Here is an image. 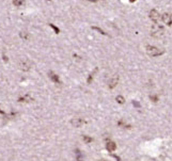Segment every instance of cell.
Segmentation results:
<instances>
[{"label": "cell", "instance_id": "obj_22", "mask_svg": "<svg viewBox=\"0 0 172 161\" xmlns=\"http://www.w3.org/2000/svg\"><path fill=\"white\" fill-rule=\"evenodd\" d=\"M47 1H49V0H47Z\"/></svg>", "mask_w": 172, "mask_h": 161}, {"label": "cell", "instance_id": "obj_8", "mask_svg": "<svg viewBox=\"0 0 172 161\" xmlns=\"http://www.w3.org/2000/svg\"><path fill=\"white\" fill-rule=\"evenodd\" d=\"M106 147H107V149H108L109 152H113V150H115V148H117V145H115V142H111V141H109V142L107 143Z\"/></svg>", "mask_w": 172, "mask_h": 161}, {"label": "cell", "instance_id": "obj_5", "mask_svg": "<svg viewBox=\"0 0 172 161\" xmlns=\"http://www.w3.org/2000/svg\"><path fill=\"white\" fill-rule=\"evenodd\" d=\"M84 121L82 120V118H74L73 120H72V125L75 127H80L84 125Z\"/></svg>", "mask_w": 172, "mask_h": 161}, {"label": "cell", "instance_id": "obj_14", "mask_svg": "<svg viewBox=\"0 0 172 161\" xmlns=\"http://www.w3.org/2000/svg\"><path fill=\"white\" fill-rule=\"evenodd\" d=\"M96 72H97V68H95V70H93V73H91V74H90V76H89V78H88V82L89 83L91 82V80L93 79V76L96 74Z\"/></svg>", "mask_w": 172, "mask_h": 161}, {"label": "cell", "instance_id": "obj_11", "mask_svg": "<svg viewBox=\"0 0 172 161\" xmlns=\"http://www.w3.org/2000/svg\"><path fill=\"white\" fill-rule=\"evenodd\" d=\"M25 3V0H13V5L15 7H20Z\"/></svg>", "mask_w": 172, "mask_h": 161}, {"label": "cell", "instance_id": "obj_17", "mask_svg": "<svg viewBox=\"0 0 172 161\" xmlns=\"http://www.w3.org/2000/svg\"><path fill=\"white\" fill-rule=\"evenodd\" d=\"M20 37L27 39V37H28V33H27V32H20Z\"/></svg>", "mask_w": 172, "mask_h": 161}, {"label": "cell", "instance_id": "obj_7", "mask_svg": "<svg viewBox=\"0 0 172 161\" xmlns=\"http://www.w3.org/2000/svg\"><path fill=\"white\" fill-rule=\"evenodd\" d=\"M49 78L53 80L55 83H60L61 81H60V78H59V76L58 75H56L55 73H53V72H49Z\"/></svg>", "mask_w": 172, "mask_h": 161}, {"label": "cell", "instance_id": "obj_4", "mask_svg": "<svg viewBox=\"0 0 172 161\" xmlns=\"http://www.w3.org/2000/svg\"><path fill=\"white\" fill-rule=\"evenodd\" d=\"M163 32V29L161 28L160 26H155L153 29H152V33L151 34L153 35V36H157L158 37L159 35H161Z\"/></svg>", "mask_w": 172, "mask_h": 161}, {"label": "cell", "instance_id": "obj_12", "mask_svg": "<svg viewBox=\"0 0 172 161\" xmlns=\"http://www.w3.org/2000/svg\"><path fill=\"white\" fill-rule=\"evenodd\" d=\"M92 29H93V30H96L97 32H100V33H101V34H103V35H106V34H107V33H106V32H105V31H104V30H101V28H98V27H96V26L92 27Z\"/></svg>", "mask_w": 172, "mask_h": 161}, {"label": "cell", "instance_id": "obj_1", "mask_svg": "<svg viewBox=\"0 0 172 161\" xmlns=\"http://www.w3.org/2000/svg\"><path fill=\"white\" fill-rule=\"evenodd\" d=\"M146 52L150 57H158L160 55H163V51H160L158 48L155 47V46H151V45H148L146 47Z\"/></svg>", "mask_w": 172, "mask_h": 161}, {"label": "cell", "instance_id": "obj_16", "mask_svg": "<svg viewBox=\"0 0 172 161\" xmlns=\"http://www.w3.org/2000/svg\"><path fill=\"white\" fill-rule=\"evenodd\" d=\"M117 101H118L119 104H123L125 100H124L123 96H118V97H117Z\"/></svg>", "mask_w": 172, "mask_h": 161}, {"label": "cell", "instance_id": "obj_3", "mask_svg": "<svg viewBox=\"0 0 172 161\" xmlns=\"http://www.w3.org/2000/svg\"><path fill=\"white\" fill-rule=\"evenodd\" d=\"M118 82H119V76H118V75H115V76H112V77L109 79L108 87H110V89H113V87L118 84Z\"/></svg>", "mask_w": 172, "mask_h": 161}, {"label": "cell", "instance_id": "obj_6", "mask_svg": "<svg viewBox=\"0 0 172 161\" xmlns=\"http://www.w3.org/2000/svg\"><path fill=\"white\" fill-rule=\"evenodd\" d=\"M163 22L167 25V26H171V14H168V13H165L163 15Z\"/></svg>", "mask_w": 172, "mask_h": 161}, {"label": "cell", "instance_id": "obj_2", "mask_svg": "<svg viewBox=\"0 0 172 161\" xmlns=\"http://www.w3.org/2000/svg\"><path fill=\"white\" fill-rule=\"evenodd\" d=\"M150 18L155 22V24H157V22L160 20V14L157 12V10H151L150 11Z\"/></svg>", "mask_w": 172, "mask_h": 161}, {"label": "cell", "instance_id": "obj_21", "mask_svg": "<svg viewBox=\"0 0 172 161\" xmlns=\"http://www.w3.org/2000/svg\"><path fill=\"white\" fill-rule=\"evenodd\" d=\"M89 1H92V2H96L97 0H89Z\"/></svg>", "mask_w": 172, "mask_h": 161}, {"label": "cell", "instance_id": "obj_18", "mask_svg": "<svg viewBox=\"0 0 172 161\" xmlns=\"http://www.w3.org/2000/svg\"><path fill=\"white\" fill-rule=\"evenodd\" d=\"M151 99L154 100V101H157V100H158V97H157V96H151Z\"/></svg>", "mask_w": 172, "mask_h": 161}, {"label": "cell", "instance_id": "obj_9", "mask_svg": "<svg viewBox=\"0 0 172 161\" xmlns=\"http://www.w3.org/2000/svg\"><path fill=\"white\" fill-rule=\"evenodd\" d=\"M75 156L77 161H84V156H82V154H81V152H80L78 148L75 150Z\"/></svg>", "mask_w": 172, "mask_h": 161}, {"label": "cell", "instance_id": "obj_15", "mask_svg": "<svg viewBox=\"0 0 172 161\" xmlns=\"http://www.w3.org/2000/svg\"><path fill=\"white\" fill-rule=\"evenodd\" d=\"M84 141L86 142V143H90V142H92V138H90V137H88V135H84Z\"/></svg>", "mask_w": 172, "mask_h": 161}, {"label": "cell", "instance_id": "obj_19", "mask_svg": "<svg viewBox=\"0 0 172 161\" xmlns=\"http://www.w3.org/2000/svg\"><path fill=\"white\" fill-rule=\"evenodd\" d=\"M132 104H134V106H136V107H140V104H138L137 101H134V103H132Z\"/></svg>", "mask_w": 172, "mask_h": 161}, {"label": "cell", "instance_id": "obj_20", "mask_svg": "<svg viewBox=\"0 0 172 161\" xmlns=\"http://www.w3.org/2000/svg\"><path fill=\"white\" fill-rule=\"evenodd\" d=\"M135 1H136V0H129V2H132H132H135Z\"/></svg>", "mask_w": 172, "mask_h": 161}, {"label": "cell", "instance_id": "obj_10", "mask_svg": "<svg viewBox=\"0 0 172 161\" xmlns=\"http://www.w3.org/2000/svg\"><path fill=\"white\" fill-rule=\"evenodd\" d=\"M30 67V62L29 61H22V64H20V68L25 70H28Z\"/></svg>", "mask_w": 172, "mask_h": 161}, {"label": "cell", "instance_id": "obj_13", "mask_svg": "<svg viewBox=\"0 0 172 161\" xmlns=\"http://www.w3.org/2000/svg\"><path fill=\"white\" fill-rule=\"evenodd\" d=\"M49 27H50V28H51V29H53V30L55 31V33H57V34H58V33L60 32V29H59L58 27L55 26L53 24H49Z\"/></svg>", "mask_w": 172, "mask_h": 161}]
</instances>
